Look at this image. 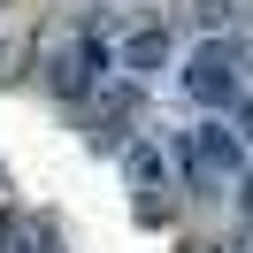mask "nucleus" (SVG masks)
<instances>
[{
  "label": "nucleus",
  "instance_id": "nucleus-1",
  "mask_svg": "<svg viewBox=\"0 0 253 253\" xmlns=\"http://www.w3.org/2000/svg\"><path fill=\"white\" fill-rule=\"evenodd\" d=\"M184 92H192V100H207V108H238V92H246V46L207 39V46L184 62Z\"/></svg>",
  "mask_w": 253,
  "mask_h": 253
},
{
  "label": "nucleus",
  "instance_id": "nucleus-2",
  "mask_svg": "<svg viewBox=\"0 0 253 253\" xmlns=\"http://www.w3.org/2000/svg\"><path fill=\"white\" fill-rule=\"evenodd\" d=\"M184 169L192 176H238L246 169V138H238L230 123H200L184 138Z\"/></svg>",
  "mask_w": 253,
  "mask_h": 253
},
{
  "label": "nucleus",
  "instance_id": "nucleus-3",
  "mask_svg": "<svg viewBox=\"0 0 253 253\" xmlns=\"http://www.w3.org/2000/svg\"><path fill=\"white\" fill-rule=\"evenodd\" d=\"M100 62H108V46H100V39H84V46H69V54H54V62H46V84H54L62 100H77V92H92Z\"/></svg>",
  "mask_w": 253,
  "mask_h": 253
},
{
  "label": "nucleus",
  "instance_id": "nucleus-4",
  "mask_svg": "<svg viewBox=\"0 0 253 253\" xmlns=\"http://www.w3.org/2000/svg\"><path fill=\"white\" fill-rule=\"evenodd\" d=\"M115 69H130V77H154V69H169V31H130L123 46H115Z\"/></svg>",
  "mask_w": 253,
  "mask_h": 253
},
{
  "label": "nucleus",
  "instance_id": "nucleus-5",
  "mask_svg": "<svg viewBox=\"0 0 253 253\" xmlns=\"http://www.w3.org/2000/svg\"><path fill=\"white\" fill-rule=\"evenodd\" d=\"M130 184H146V192L161 184V154L154 146H130Z\"/></svg>",
  "mask_w": 253,
  "mask_h": 253
},
{
  "label": "nucleus",
  "instance_id": "nucleus-6",
  "mask_svg": "<svg viewBox=\"0 0 253 253\" xmlns=\"http://www.w3.org/2000/svg\"><path fill=\"white\" fill-rule=\"evenodd\" d=\"M31 253H62V246H54V238H39V246H31Z\"/></svg>",
  "mask_w": 253,
  "mask_h": 253
}]
</instances>
